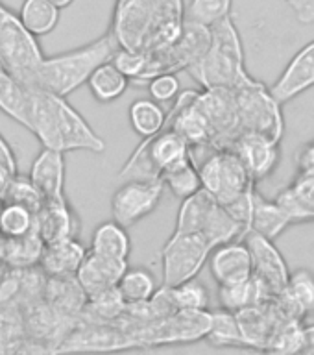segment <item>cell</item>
Listing matches in <instances>:
<instances>
[{"label": "cell", "mask_w": 314, "mask_h": 355, "mask_svg": "<svg viewBox=\"0 0 314 355\" xmlns=\"http://www.w3.org/2000/svg\"><path fill=\"white\" fill-rule=\"evenodd\" d=\"M183 0H116L110 32L121 49L154 54L185 30Z\"/></svg>", "instance_id": "6da1fadb"}, {"label": "cell", "mask_w": 314, "mask_h": 355, "mask_svg": "<svg viewBox=\"0 0 314 355\" xmlns=\"http://www.w3.org/2000/svg\"><path fill=\"white\" fill-rule=\"evenodd\" d=\"M39 139L43 148L58 152L87 150L93 154L105 152V141L89 126L80 111H76L65 96L32 89V104L28 128Z\"/></svg>", "instance_id": "7a4b0ae2"}, {"label": "cell", "mask_w": 314, "mask_h": 355, "mask_svg": "<svg viewBox=\"0 0 314 355\" xmlns=\"http://www.w3.org/2000/svg\"><path fill=\"white\" fill-rule=\"evenodd\" d=\"M119 50L115 35L105 32L98 39L83 44L80 49L67 50L61 54L44 58L37 71V76L33 80V87L39 91L58 94V96H69L80 89L83 83L89 82V78L100 65L113 60V55Z\"/></svg>", "instance_id": "3957f363"}, {"label": "cell", "mask_w": 314, "mask_h": 355, "mask_svg": "<svg viewBox=\"0 0 314 355\" xmlns=\"http://www.w3.org/2000/svg\"><path fill=\"white\" fill-rule=\"evenodd\" d=\"M187 72L204 89H241L255 83L244 69V50L232 17L211 28V43Z\"/></svg>", "instance_id": "277c9868"}, {"label": "cell", "mask_w": 314, "mask_h": 355, "mask_svg": "<svg viewBox=\"0 0 314 355\" xmlns=\"http://www.w3.org/2000/svg\"><path fill=\"white\" fill-rule=\"evenodd\" d=\"M202 189L213 194L250 232L255 182L232 148L213 150L198 166Z\"/></svg>", "instance_id": "5b68a950"}, {"label": "cell", "mask_w": 314, "mask_h": 355, "mask_svg": "<svg viewBox=\"0 0 314 355\" xmlns=\"http://www.w3.org/2000/svg\"><path fill=\"white\" fill-rule=\"evenodd\" d=\"M177 233H200L213 243V246L238 241L246 237L248 230L205 189L183 200L177 211Z\"/></svg>", "instance_id": "8992f818"}, {"label": "cell", "mask_w": 314, "mask_h": 355, "mask_svg": "<svg viewBox=\"0 0 314 355\" xmlns=\"http://www.w3.org/2000/svg\"><path fill=\"white\" fill-rule=\"evenodd\" d=\"M44 58L37 37L22 24L19 13L0 4V61L6 69L32 89Z\"/></svg>", "instance_id": "52a82bcc"}, {"label": "cell", "mask_w": 314, "mask_h": 355, "mask_svg": "<svg viewBox=\"0 0 314 355\" xmlns=\"http://www.w3.org/2000/svg\"><path fill=\"white\" fill-rule=\"evenodd\" d=\"M213 250V243L200 233L172 232L163 246V285L176 287L198 277Z\"/></svg>", "instance_id": "ba28073f"}, {"label": "cell", "mask_w": 314, "mask_h": 355, "mask_svg": "<svg viewBox=\"0 0 314 355\" xmlns=\"http://www.w3.org/2000/svg\"><path fill=\"white\" fill-rule=\"evenodd\" d=\"M163 180H128L111 196V215L121 226H135L137 222L154 213L159 205L163 191Z\"/></svg>", "instance_id": "9c48e42d"}, {"label": "cell", "mask_w": 314, "mask_h": 355, "mask_svg": "<svg viewBox=\"0 0 314 355\" xmlns=\"http://www.w3.org/2000/svg\"><path fill=\"white\" fill-rule=\"evenodd\" d=\"M232 150L243 161L254 182L270 176L279 165V157H281L279 141L259 132L243 133L233 143Z\"/></svg>", "instance_id": "30bf717a"}, {"label": "cell", "mask_w": 314, "mask_h": 355, "mask_svg": "<svg viewBox=\"0 0 314 355\" xmlns=\"http://www.w3.org/2000/svg\"><path fill=\"white\" fill-rule=\"evenodd\" d=\"M244 243L248 244L250 254H252L254 276L265 282L274 296H279L287 287L290 272H288L287 261L283 259V255L274 246V241L263 237L259 233L248 232L244 237Z\"/></svg>", "instance_id": "8fae6325"}, {"label": "cell", "mask_w": 314, "mask_h": 355, "mask_svg": "<svg viewBox=\"0 0 314 355\" xmlns=\"http://www.w3.org/2000/svg\"><path fill=\"white\" fill-rule=\"evenodd\" d=\"M314 85V39L298 50L288 61L281 76L270 87V94L279 102L287 104L298 94L305 93Z\"/></svg>", "instance_id": "7c38bea8"}, {"label": "cell", "mask_w": 314, "mask_h": 355, "mask_svg": "<svg viewBox=\"0 0 314 355\" xmlns=\"http://www.w3.org/2000/svg\"><path fill=\"white\" fill-rule=\"evenodd\" d=\"M207 263H209L211 276L218 283V287L243 282L254 274L252 254L244 241H232L216 246L211 252Z\"/></svg>", "instance_id": "4fadbf2b"}, {"label": "cell", "mask_w": 314, "mask_h": 355, "mask_svg": "<svg viewBox=\"0 0 314 355\" xmlns=\"http://www.w3.org/2000/svg\"><path fill=\"white\" fill-rule=\"evenodd\" d=\"M37 232L44 244L78 237L80 220L65 196L44 200L43 207L37 211Z\"/></svg>", "instance_id": "5bb4252c"}, {"label": "cell", "mask_w": 314, "mask_h": 355, "mask_svg": "<svg viewBox=\"0 0 314 355\" xmlns=\"http://www.w3.org/2000/svg\"><path fill=\"white\" fill-rule=\"evenodd\" d=\"M126 270L128 261L111 259L89 250L82 266L78 268L76 277L87 296H93L111 287H116Z\"/></svg>", "instance_id": "9a60e30c"}, {"label": "cell", "mask_w": 314, "mask_h": 355, "mask_svg": "<svg viewBox=\"0 0 314 355\" xmlns=\"http://www.w3.org/2000/svg\"><path fill=\"white\" fill-rule=\"evenodd\" d=\"M30 180L44 200L65 196V154L50 148L41 150L30 168Z\"/></svg>", "instance_id": "2e32d148"}, {"label": "cell", "mask_w": 314, "mask_h": 355, "mask_svg": "<svg viewBox=\"0 0 314 355\" xmlns=\"http://www.w3.org/2000/svg\"><path fill=\"white\" fill-rule=\"evenodd\" d=\"M277 304L287 318L302 320L314 313V274L307 268L290 272L285 291L276 296Z\"/></svg>", "instance_id": "e0dca14e"}, {"label": "cell", "mask_w": 314, "mask_h": 355, "mask_svg": "<svg viewBox=\"0 0 314 355\" xmlns=\"http://www.w3.org/2000/svg\"><path fill=\"white\" fill-rule=\"evenodd\" d=\"M87 252L89 250L83 248V244L78 241V237L63 239V241L44 246L39 266L52 277L76 276L78 268L82 266Z\"/></svg>", "instance_id": "ac0fdd59"}, {"label": "cell", "mask_w": 314, "mask_h": 355, "mask_svg": "<svg viewBox=\"0 0 314 355\" xmlns=\"http://www.w3.org/2000/svg\"><path fill=\"white\" fill-rule=\"evenodd\" d=\"M30 104L32 89H28L19 78L13 76L0 61V111L19 122L21 126L28 128Z\"/></svg>", "instance_id": "d6986e66"}, {"label": "cell", "mask_w": 314, "mask_h": 355, "mask_svg": "<svg viewBox=\"0 0 314 355\" xmlns=\"http://www.w3.org/2000/svg\"><path fill=\"white\" fill-rule=\"evenodd\" d=\"M293 222L285 215V211L276 204V200L270 202L255 189L254 204H252V218H250V232H255L263 237L274 241L279 237Z\"/></svg>", "instance_id": "ffe728a7"}, {"label": "cell", "mask_w": 314, "mask_h": 355, "mask_svg": "<svg viewBox=\"0 0 314 355\" xmlns=\"http://www.w3.org/2000/svg\"><path fill=\"white\" fill-rule=\"evenodd\" d=\"M89 250L111 259L128 261L132 252V241L126 227L115 220H105L94 230Z\"/></svg>", "instance_id": "44dd1931"}, {"label": "cell", "mask_w": 314, "mask_h": 355, "mask_svg": "<svg viewBox=\"0 0 314 355\" xmlns=\"http://www.w3.org/2000/svg\"><path fill=\"white\" fill-rule=\"evenodd\" d=\"M204 340L215 348H248L237 313L227 309L211 313V326Z\"/></svg>", "instance_id": "7402d4cb"}, {"label": "cell", "mask_w": 314, "mask_h": 355, "mask_svg": "<svg viewBox=\"0 0 314 355\" xmlns=\"http://www.w3.org/2000/svg\"><path fill=\"white\" fill-rule=\"evenodd\" d=\"M87 85L96 102L111 104V102H115L126 93L128 85H130V78L126 74H122L113 61H107L91 74Z\"/></svg>", "instance_id": "603a6c76"}, {"label": "cell", "mask_w": 314, "mask_h": 355, "mask_svg": "<svg viewBox=\"0 0 314 355\" xmlns=\"http://www.w3.org/2000/svg\"><path fill=\"white\" fill-rule=\"evenodd\" d=\"M128 119H130L133 132L143 139H150L165 130L168 113H165L159 102L152 98H141L130 105Z\"/></svg>", "instance_id": "cb8c5ba5"}, {"label": "cell", "mask_w": 314, "mask_h": 355, "mask_svg": "<svg viewBox=\"0 0 314 355\" xmlns=\"http://www.w3.org/2000/svg\"><path fill=\"white\" fill-rule=\"evenodd\" d=\"M2 241H4V263L11 268H33L41 263L46 244L37 230L24 237H2Z\"/></svg>", "instance_id": "d4e9b609"}, {"label": "cell", "mask_w": 314, "mask_h": 355, "mask_svg": "<svg viewBox=\"0 0 314 355\" xmlns=\"http://www.w3.org/2000/svg\"><path fill=\"white\" fill-rule=\"evenodd\" d=\"M19 19L35 37H41L58 26L60 8L49 0H24L19 10Z\"/></svg>", "instance_id": "484cf974"}, {"label": "cell", "mask_w": 314, "mask_h": 355, "mask_svg": "<svg viewBox=\"0 0 314 355\" xmlns=\"http://www.w3.org/2000/svg\"><path fill=\"white\" fill-rule=\"evenodd\" d=\"M37 230V213L21 204L4 202L0 211V237L19 239Z\"/></svg>", "instance_id": "4316f807"}, {"label": "cell", "mask_w": 314, "mask_h": 355, "mask_svg": "<svg viewBox=\"0 0 314 355\" xmlns=\"http://www.w3.org/2000/svg\"><path fill=\"white\" fill-rule=\"evenodd\" d=\"M161 180L165 187L171 191L176 198H189L202 189V178H200L198 166L194 165L193 159L172 166L161 174Z\"/></svg>", "instance_id": "83f0119b"}, {"label": "cell", "mask_w": 314, "mask_h": 355, "mask_svg": "<svg viewBox=\"0 0 314 355\" xmlns=\"http://www.w3.org/2000/svg\"><path fill=\"white\" fill-rule=\"evenodd\" d=\"M119 291L128 305L141 304V302H148L157 293V283L152 272L143 266H135L124 272V276L119 282Z\"/></svg>", "instance_id": "f1b7e54d"}, {"label": "cell", "mask_w": 314, "mask_h": 355, "mask_svg": "<svg viewBox=\"0 0 314 355\" xmlns=\"http://www.w3.org/2000/svg\"><path fill=\"white\" fill-rule=\"evenodd\" d=\"M168 288L177 311H207L209 307V291L198 277Z\"/></svg>", "instance_id": "f546056e"}, {"label": "cell", "mask_w": 314, "mask_h": 355, "mask_svg": "<svg viewBox=\"0 0 314 355\" xmlns=\"http://www.w3.org/2000/svg\"><path fill=\"white\" fill-rule=\"evenodd\" d=\"M232 4L233 0H191L185 17L187 21L213 28L227 17H232Z\"/></svg>", "instance_id": "4dcf8cb0"}, {"label": "cell", "mask_w": 314, "mask_h": 355, "mask_svg": "<svg viewBox=\"0 0 314 355\" xmlns=\"http://www.w3.org/2000/svg\"><path fill=\"white\" fill-rule=\"evenodd\" d=\"M4 202L8 204H21L26 205L33 213H37L44 204L43 194L39 193L37 187L33 185V182L30 180V176H21V174H17L13 178V182L10 183V187L6 191L4 194Z\"/></svg>", "instance_id": "1f68e13d"}, {"label": "cell", "mask_w": 314, "mask_h": 355, "mask_svg": "<svg viewBox=\"0 0 314 355\" xmlns=\"http://www.w3.org/2000/svg\"><path fill=\"white\" fill-rule=\"evenodd\" d=\"M111 61L115 63V67L122 74H126L135 83H141L146 71H148L150 55L146 52H137V50H128L119 46Z\"/></svg>", "instance_id": "d6a6232c"}, {"label": "cell", "mask_w": 314, "mask_h": 355, "mask_svg": "<svg viewBox=\"0 0 314 355\" xmlns=\"http://www.w3.org/2000/svg\"><path fill=\"white\" fill-rule=\"evenodd\" d=\"M290 193L304 211L307 222L314 220V174L309 172H298L293 183L288 185Z\"/></svg>", "instance_id": "836d02e7"}, {"label": "cell", "mask_w": 314, "mask_h": 355, "mask_svg": "<svg viewBox=\"0 0 314 355\" xmlns=\"http://www.w3.org/2000/svg\"><path fill=\"white\" fill-rule=\"evenodd\" d=\"M180 89H182V83H180L176 72H165V74L152 78L148 82L150 98L159 104L172 102L180 94Z\"/></svg>", "instance_id": "e575fe53"}, {"label": "cell", "mask_w": 314, "mask_h": 355, "mask_svg": "<svg viewBox=\"0 0 314 355\" xmlns=\"http://www.w3.org/2000/svg\"><path fill=\"white\" fill-rule=\"evenodd\" d=\"M17 174L19 171H17L15 154H13L10 143L0 135V198H4L6 191Z\"/></svg>", "instance_id": "d590c367"}, {"label": "cell", "mask_w": 314, "mask_h": 355, "mask_svg": "<svg viewBox=\"0 0 314 355\" xmlns=\"http://www.w3.org/2000/svg\"><path fill=\"white\" fill-rule=\"evenodd\" d=\"M294 10L298 21L302 24H313L314 22V0H285Z\"/></svg>", "instance_id": "8d00e7d4"}, {"label": "cell", "mask_w": 314, "mask_h": 355, "mask_svg": "<svg viewBox=\"0 0 314 355\" xmlns=\"http://www.w3.org/2000/svg\"><path fill=\"white\" fill-rule=\"evenodd\" d=\"M296 168H298V172L314 174V139L309 143H305L296 154Z\"/></svg>", "instance_id": "74e56055"}, {"label": "cell", "mask_w": 314, "mask_h": 355, "mask_svg": "<svg viewBox=\"0 0 314 355\" xmlns=\"http://www.w3.org/2000/svg\"><path fill=\"white\" fill-rule=\"evenodd\" d=\"M305 346H314V324L305 327Z\"/></svg>", "instance_id": "f35d334b"}, {"label": "cell", "mask_w": 314, "mask_h": 355, "mask_svg": "<svg viewBox=\"0 0 314 355\" xmlns=\"http://www.w3.org/2000/svg\"><path fill=\"white\" fill-rule=\"evenodd\" d=\"M49 2H52V4L55 6V8H60V10H63V8H67V6H71L74 0H49Z\"/></svg>", "instance_id": "ab89813d"}, {"label": "cell", "mask_w": 314, "mask_h": 355, "mask_svg": "<svg viewBox=\"0 0 314 355\" xmlns=\"http://www.w3.org/2000/svg\"><path fill=\"white\" fill-rule=\"evenodd\" d=\"M298 355H314V346H305Z\"/></svg>", "instance_id": "60d3db41"}, {"label": "cell", "mask_w": 314, "mask_h": 355, "mask_svg": "<svg viewBox=\"0 0 314 355\" xmlns=\"http://www.w3.org/2000/svg\"><path fill=\"white\" fill-rule=\"evenodd\" d=\"M2 205H4V200L0 198V211H2Z\"/></svg>", "instance_id": "b9f144b4"}]
</instances>
